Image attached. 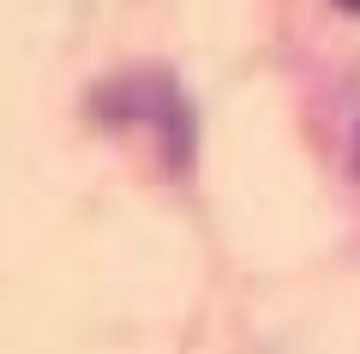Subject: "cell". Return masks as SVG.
I'll return each mask as SVG.
<instances>
[{"label": "cell", "instance_id": "obj_2", "mask_svg": "<svg viewBox=\"0 0 360 354\" xmlns=\"http://www.w3.org/2000/svg\"><path fill=\"white\" fill-rule=\"evenodd\" d=\"M336 6H342V13H360V0H336Z\"/></svg>", "mask_w": 360, "mask_h": 354}, {"label": "cell", "instance_id": "obj_3", "mask_svg": "<svg viewBox=\"0 0 360 354\" xmlns=\"http://www.w3.org/2000/svg\"><path fill=\"white\" fill-rule=\"evenodd\" d=\"M354 168H360V132H354Z\"/></svg>", "mask_w": 360, "mask_h": 354}, {"label": "cell", "instance_id": "obj_1", "mask_svg": "<svg viewBox=\"0 0 360 354\" xmlns=\"http://www.w3.org/2000/svg\"><path fill=\"white\" fill-rule=\"evenodd\" d=\"M96 114L115 127H150L162 139V151L174 144V156L186 163L193 151V108L180 96V84L168 72H120L96 90Z\"/></svg>", "mask_w": 360, "mask_h": 354}]
</instances>
